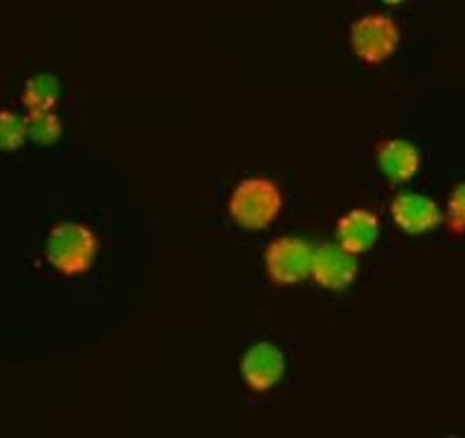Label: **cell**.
<instances>
[{
  "mask_svg": "<svg viewBox=\"0 0 465 438\" xmlns=\"http://www.w3.org/2000/svg\"><path fill=\"white\" fill-rule=\"evenodd\" d=\"M98 234L81 222L54 224L45 244V256L56 273L78 277L93 268L98 258Z\"/></svg>",
  "mask_w": 465,
  "mask_h": 438,
  "instance_id": "1",
  "label": "cell"
},
{
  "mask_svg": "<svg viewBox=\"0 0 465 438\" xmlns=\"http://www.w3.org/2000/svg\"><path fill=\"white\" fill-rule=\"evenodd\" d=\"M282 192L271 178H246L234 185L227 209L232 222L246 231H263L281 217Z\"/></svg>",
  "mask_w": 465,
  "mask_h": 438,
  "instance_id": "2",
  "label": "cell"
},
{
  "mask_svg": "<svg viewBox=\"0 0 465 438\" xmlns=\"http://www.w3.org/2000/svg\"><path fill=\"white\" fill-rule=\"evenodd\" d=\"M349 42H351V52L359 62L378 66L395 56L397 46L402 42V32L390 15L371 13L351 24Z\"/></svg>",
  "mask_w": 465,
  "mask_h": 438,
  "instance_id": "3",
  "label": "cell"
},
{
  "mask_svg": "<svg viewBox=\"0 0 465 438\" xmlns=\"http://www.w3.org/2000/svg\"><path fill=\"white\" fill-rule=\"evenodd\" d=\"M314 247L300 237H278L266 247L263 266L275 285H298L310 277Z\"/></svg>",
  "mask_w": 465,
  "mask_h": 438,
  "instance_id": "4",
  "label": "cell"
},
{
  "mask_svg": "<svg viewBox=\"0 0 465 438\" xmlns=\"http://www.w3.org/2000/svg\"><path fill=\"white\" fill-rule=\"evenodd\" d=\"M239 370L244 377V384L252 393H271L275 384L281 383L288 370V361L281 348L271 344V341H256L246 348Z\"/></svg>",
  "mask_w": 465,
  "mask_h": 438,
  "instance_id": "5",
  "label": "cell"
},
{
  "mask_svg": "<svg viewBox=\"0 0 465 438\" xmlns=\"http://www.w3.org/2000/svg\"><path fill=\"white\" fill-rule=\"evenodd\" d=\"M359 276V258L339 244H322L314 248L310 277L324 290L341 292L351 287Z\"/></svg>",
  "mask_w": 465,
  "mask_h": 438,
  "instance_id": "6",
  "label": "cell"
},
{
  "mask_svg": "<svg viewBox=\"0 0 465 438\" xmlns=\"http://www.w3.org/2000/svg\"><path fill=\"white\" fill-rule=\"evenodd\" d=\"M390 215L397 229L410 234V237H421L434 231L443 222L441 208L431 200L429 195L421 192H400L390 202Z\"/></svg>",
  "mask_w": 465,
  "mask_h": 438,
  "instance_id": "7",
  "label": "cell"
},
{
  "mask_svg": "<svg viewBox=\"0 0 465 438\" xmlns=\"http://www.w3.org/2000/svg\"><path fill=\"white\" fill-rule=\"evenodd\" d=\"M378 169L392 185L410 183L421 169L420 149L407 139H385L375 151Z\"/></svg>",
  "mask_w": 465,
  "mask_h": 438,
  "instance_id": "8",
  "label": "cell"
},
{
  "mask_svg": "<svg viewBox=\"0 0 465 438\" xmlns=\"http://www.w3.org/2000/svg\"><path fill=\"white\" fill-rule=\"evenodd\" d=\"M378 237H381V219L371 209H351L336 222V244L351 251L353 256L371 251Z\"/></svg>",
  "mask_w": 465,
  "mask_h": 438,
  "instance_id": "9",
  "label": "cell"
},
{
  "mask_svg": "<svg viewBox=\"0 0 465 438\" xmlns=\"http://www.w3.org/2000/svg\"><path fill=\"white\" fill-rule=\"evenodd\" d=\"M59 95H62L59 78L52 76V73H39V76H32L25 83L23 105L27 108V112H35V110H54L56 102H59Z\"/></svg>",
  "mask_w": 465,
  "mask_h": 438,
  "instance_id": "10",
  "label": "cell"
},
{
  "mask_svg": "<svg viewBox=\"0 0 465 438\" xmlns=\"http://www.w3.org/2000/svg\"><path fill=\"white\" fill-rule=\"evenodd\" d=\"M25 120H27V139H32L35 144L49 146L62 139V120L54 110H35L27 112Z\"/></svg>",
  "mask_w": 465,
  "mask_h": 438,
  "instance_id": "11",
  "label": "cell"
},
{
  "mask_svg": "<svg viewBox=\"0 0 465 438\" xmlns=\"http://www.w3.org/2000/svg\"><path fill=\"white\" fill-rule=\"evenodd\" d=\"M27 141V120L10 110H0V151H17Z\"/></svg>",
  "mask_w": 465,
  "mask_h": 438,
  "instance_id": "12",
  "label": "cell"
},
{
  "mask_svg": "<svg viewBox=\"0 0 465 438\" xmlns=\"http://www.w3.org/2000/svg\"><path fill=\"white\" fill-rule=\"evenodd\" d=\"M446 224H449L450 234H456V237L465 234V180L450 190L449 202H446Z\"/></svg>",
  "mask_w": 465,
  "mask_h": 438,
  "instance_id": "13",
  "label": "cell"
},
{
  "mask_svg": "<svg viewBox=\"0 0 465 438\" xmlns=\"http://www.w3.org/2000/svg\"><path fill=\"white\" fill-rule=\"evenodd\" d=\"M381 3H385V5H402L407 0H381Z\"/></svg>",
  "mask_w": 465,
  "mask_h": 438,
  "instance_id": "14",
  "label": "cell"
}]
</instances>
